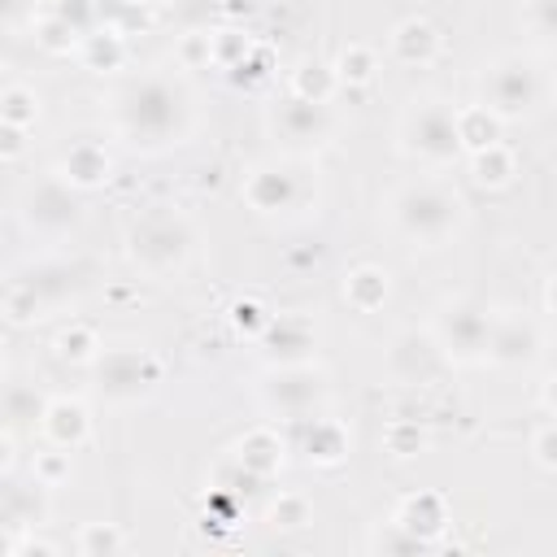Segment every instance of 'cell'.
<instances>
[{
	"label": "cell",
	"instance_id": "1f68e13d",
	"mask_svg": "<svg viewBox=\"0 0 557 557\" xmlns=\"http://www.w3.org/2000/svg\"><path fill=\"white\" fill-rule=\"evenodd\" d=\"M387 448H392L396 457H413V453L422 448V431H418L413 422H396V426L387 431Z\"/></svg>",
	"mask_w": 557,
	"mask_h": 557
},
{
	"label": "cell",
	"instance_id": "52a82bcc",
	"mask_svg": "<svg viewBox=\"0 0 557 557\" xmlns=\"http://www.w3.org/2000/svg\"><path fill=\"white\" fill-rule=\"evenodd\" d=\"M322 396H326L322 370H313V366H296V361L270 370L265 383H261V405L274 409V413H309Z\"/></svg>",
	"mask_w": 557,
	"mask_h": 557
},
{
	"label": "cell",
	"instance_id": "44dd1931",
	"mask_svg": "<svg viewBox=\"0 0 557 557\" xmlns=\"http://www.w3.org/2000/svg\"><path fill=\"white\" fill-rule=\"evenodd\" d=\"M344 453H348L344 426L331 422V418H313V426L305 435V457L318 461V466H335V461H344Z\"/></svg>",
	"mask_w": 557,
	"mask_h": 557
},
{
	"label": "cell",
	"instance_id": "836d02e7",
	"mask_svg": "<svg viewBox=\"0 0 557 557\" xmlns=\"http://www.w3.org/2000/svg\"><path fill=\"white\" fill-rule=\"evenodd\" d=\"M265 322H270V313H261L252 300H248V305H235V326H239V331L261 335V331H265Z\"/></svg>",
	"mask_w": 557,
	"mask_h": 557
},
{
	"label": "cell",
	"instance_id": "9a60e30c",
	"mask_svg": "<svg viewBox=\"0 0 557 557\" xmlns=\"http://www.w3.org/2000/svg\"><path fill=\"white\" fill-rule=\"evenodd\" d=\"M257 339H261V348H265L270 357H278L283 366L300 361V357H305V348L313 344V339H309V326H305V322H296V318H270V322H265V331H261Z\"/></svg>",
	"mask_w": 557,
	"mask_h": 557
},
{
	"label": "cell",
	"instance_id": "e0dca14e",
	"mask_svg": "<svg viewBox=\"0 0 557 557\" xmlns=\"http://www.w3.org/2000/svg\"><path fill=\"white\" fill-rule=\"evenodd\" d=\"M44 431H48V440L57 448H74L87 435V409L78 400H52L44 409Z\"/></svg>",
	"mask_w": 557,
	"mask_h": 557
},
{
	"label": "cell",
	"instance_id": "83f0119b",
	"mask_svg": "<svg viewBox=\"0 0 557 557\" xmlns=\"http://www.w3.org/2000/svg\"><path fill=\"white\" fill-rule=\"evenodd\" d=\"M39 309H44V300H39L35 283H13L9 287V296H4L9 322H30V318H39Z\"/></svg>",
	"mask_w": 557,
	"mask_h": 557
},
{
	"label": "cell",
	"instance_id": "8fae6325",
	"mask_svg": "<svg viewBox=\"0 0 557 557\" xmlns=\"http://www.w3.org/2000/svg\"><path fill=\"white\" fill-rule=\"evenodd\" d=\"M396 522H400L409 535H418L422 544H431V540L448 527L444 496H435V492H413V496H405L400 509H396Z\"/></svg>",
	"mask_w": 557,
	"mask_h": 557
},
{
	"label": "cell",
	"instance_id": "74e56055",
	"mask_svg": "<svg viewBox=\"0 0 557 557\" xmlns=\"http://www.w3.org/2000/svg\"><path fill=\"white\" fill-rule=\"evenodd\" d=\"M544 405H548V409H557V374H553V379H548V387H544Z\"/></svg>",
	"mask_w": 557,
	"mask_h": 557
},
{
	"label": "cell",
	"instance_id": "4316f807",
	"mask_svg": "<svg viewBox=\"0 0 557 557\" xmlns=\"http://www.w3.org/2000/svg\"><path fill=\"white\" fill-rule=\"evenodd\" d=\"M0 117L4 126H30L35 122V96L26 87H4V100H0Z\"/></svg>",
	"mask_w": 557,
	"mask_h": 557
},
{
	"label": "cell",
	"instance_id": "9c48e42d",
	"mask_svg": "<svg viewBox=\"0 0 557 557\" xmlns=\"http://www.w3.org/2000/svg\"><path fill=\"white\" fill-rule=\"evenodd\" d=\"M440 339L435 335H400L396 344H392V352H387V361H392V370L405 379V383H422V379H431L435 370H440Z\"/></svg>",
	"mask_w": 557,
	"mask_h": 557
},
{
	"label": "cell",
	"instance_id": "4dcf8cb0",
	"mask_svg": "<svg viewBox=\"0 0 557 557\" xmlns=\"http://www.w3.org/2000/svg\"><path fill=\"white\" fill-rule=\"evenodd\" d=\"M339 74H344L348 83H366V78L374 74V52L361 48V44H352V48L339 57Z\"/></svg>",
	"mask_w": 557,
	"mask_h": 557
},
{
	"label": "cell",
	"instance_id": "2e32d148",
	"mask_svg": "<svg viewBox=\"0 0 557 557\" xmlns=\"http://www.w3.org/2000/svg\"><path fill=\"white\" fill-rule=\"evenodd\" d=\"M435 48H440V35H435V26L422 22V17H409V22H400V26L392 30V52H396V61H405V65H426V61L435 57Z\"/></svg>",
	"mask_w": 557,
	"mask_h": 557
},
{
	"label": "cell",
	"instance_id": "cb8c5ba5",
	"mask_svg": "<svg viewBox=\"0 0 557 557\" xmlns=\"http://www.w3.org/2000/svg\"><path fill=\"white\" fill-rule=\"evenodd\" d=\"M474 178H479L483 187H505V183L513 178V157H509L500 144L474 152Z\"/></svg>",
	"mask_w": 557,
	"mask_h": 557
},
{
	"label": "cell",
	"instance_id": "e575fe53",
	"mask_svg": "<svg viewBox=\"0 0 557 557\" xmlns=\"http://www.w3.org/2000/svg\"><path fill=\"white\" fill-rule=\"evenodd\" d=\"M531 22H535L544 35L557 39V0H535V4H531Z\"/></svg>",
	"mask_w": 557,
	"mask_h": 557
},
{
	"label": "cell",
	"instance_id": "7c38bea8",
	"mask_svg": "<svg viewBox=\"0 0 557 557\" xmlns=\"http://www.w3.org/2000/svg\"><path fill=\"white\" fill-rule=\"evenodd\" d=\"M244 196H248V205H252V209H261V213L287 209V205L296 200V178H292L287 170L261 165V170H252V174H248V183H244Z\"/></svg>",
	"mask_w": 557,
	"mask_h": 557
},
{
	"label": "cell",
	"instance_id": "f35d334b",
	"mask_svg": "<svg viewBox=\"0 0 557 557\" xmlns=\"http://www.w3.org/2000/svg\"><path fill=\"white\" fill-rule=\"evenodd\" d=\"M548 309H553V313H557V278H553V283H548Z\"/></svg>",
	"mask_w": 557,
	"mask_h": 557
},
{
	"label": "cell",
	"instance_id": "f1b7e54d",
	"mask_svg": "<svg viewBox=\"0 0 557 557\" xmlns=\"http://www.w3.org/2000/svg\"><path fill=\"white\" fill-rule=\"evenodd\" d=\"M270 527H287V531H296V527H305L309 522V500L305 496H292V492H283L274 505H270Z\"/></svg>",
	"mask_w": 557,
	"mask_h": 557
},
{
	"label": "cell",
	"instance_id": "d590c367",
	"mask_svg": "<svg viewBox=\"0 0 557 557\" xmlns=\"http://www.w3.org/2000/svg\"><path fill=\"white\" fill-rule=\"evenodd\" d=\"M65 470H70V466H65V457H61V453H57V457H39V461H35V474H39V483H44V487H57V479H61Z\"/></svg>",
	"mask_w": 557,
	"mask_h": 557
},
{
	"label": "cell",
	"instance_id": "ac0fdd59",
	"mask_svg": "<svg viewBox=\"0 0 557 557\" xmlns=\"http://www.w3.org/2000/svg\"><path fill=\"white\" fill-rule=\"evenodd\" d=\"M278 126H283L287 139H322L331 122H326V109H322L318 100L292 96V100L278 109Z\"/></svg>",
	"mask_w": 557,
	"mask_h": 557
},
{
	"label": "cell",
	"instance_id": "8992f818",
	"mask_svg": "<svg viewBox=\"0 0 557 557\" xmlns=\"http://www.w3.org/2000/svg\"><path fill=\"white\" fill-rule=\"evenodd\" d=\"M405 139L418 157L426 161H453L457 148H461V135H457V109L448 104H418L409 117H405Z\"/></svg>",
	"mask_w": 557,
	"mask_h": 557
},
{
	"label": "cell",
	"instance_id": "4fadbf2b",
	"mask_svg": "<svg viewBox=\"0 0 557 557\" xmlns=\"http://www.w3.org/2000/svg\"><path fill=\"white\" fill-rule=\"evenodd\" d=\"M540 352V335L518 322V318H496L492 322V344H487V357L492 361H531Z\"/></svg>",
	"mask_w": 557,
	"mask_h": 557
},
{
	"label": "cell",
	"instance_id": "603a6c76",
	"mask_svg": "<svg viewBox=\"0 0 557 557\" xmlns=\"http://www.w3.org/2000/svg\"><path fill=\"white\" fill-rule=\"evenodd\" d=\"M78 52H83V65L87 70H117L122 65V57H126V48H122V35L117 30H96V35H83V44H78Z\"/></svg>",
	"mask_w": 557,
	"mask_h": 557
},
{
	"label": "cell",
	"instance_id": "6da1fadb",
	"mask_svg": "<svg viewBox=\"0 0 557 557\" xmlns=\"http://www.w3.org/2000/svg\"><path fill=\"white\" fill-rule=\"evenodd\" d=\"M113 117L135 144H178V135L187 131V91L165 74L135 78L117 91Z\"/></svg>",
	"mask_w": 557,
	"mask_h": 557
},
{
	"label": "cell",
	"instance_id": "ba28073f",
	"mask_svg": "<svg viewBox=\"0 0 557 557\" xmlns=\"http://www.w3.org/2000/svg\"><path fill=\"white\" fill-rule=\"evenodd\" d=\"M157 361L139 348H109L100 352V387L109 396H139L157 383Z\"/></svg>",
	"mask_w": 557,
	"mask_h": 557
},
{
	"label": "cell",
	"instance_id": "7a4b0ae2",
	"mask_svg": "<svg viewBox=\"0 0 557 557\" xmlns=\"http://www.w3.org/2000/svg\"><path fill=\"white\" fill-rule=\"evenodd\" d=\"M392 222L422 244L444 239L461 222V196L444 183H409L392 196Z\"/></svg>",
	"mask_w": 557,
	"mask_h": 557
},
{
	"label": "cell",
	"instance_id": "277c9868",
	"mask_svg": "<svg viewBox=\"0 0 557 557\" xmlns=\"http://www.w3.org/2000/svg\"><path fill=\"white\" fill-rule=\"evenodd\" d=\"M483 96H487V109L500 113V117H518L535 104L540 96V78H535V65L522 61V57H500L487 74H483Z\"/></svg>",
	"mask_w": 557,
	"mask_h": 557
},
{
	"label": "cell",
	"instance_id": "f546056e",
	"mask_svg": "<svg viewBox=\"0 0 557 557\" xmlns=\"http://www.w3.org/2000/svg\"><path fill=\"white\" fill-rule=\"evenodd\" d=\"M96 335L87 331V326H74V331H61L57 335V352L65 357V361H91L96 357Z\"/></svg>",
	"mask_w": 557,
	"mask_h": 557
},
{
	"label": "cell",
	"instance_id": "d6986e66",
	"mask_svg": "<svg viewBox=\"0 0 557 557\" xmlns=\"http://www.w3.org/2000/svg\"><path fill=\"white\" fill-rule=\"evenodd\" d=\"M239 466L248 470V474H257V479H265V474H274L278 466H283V440L274 435V431H248L244 435V444H239Z\"/></svg>",
	"mask_w": 557,
	"mask_h": 557
},
{
	"label": "cell",
	"instance_id": "8d00e7d4",
	"mask_svg": "<svg viewBox=\"0 0 557 557\" xmlns=\"http://www.w3.org/2000/svg\"><path fill=\"white\" fill-rule=\"evenodd\" d=\"M22 148V126H4V157H17Z\"/></svg>",
	"mask_w": 557,
	"mask_h": 557
},
{
	"label": "cell",
	"instance_id": "484cf974",
	"mask_svg": "<svg viewBox=\"0 0 557 557\" xmlns=\"http://www.w3.org/2000/svg\"><path fill=\"white\" fill-rule=\"evenodd\" d=\"M122 548H126V535L117 527H109V522H91L78 535V553H87V557H96V553H122Z\"/></svg>",
	"mask_w": 557,
	"mask_h": 557
},
{
	"label": "cell",
	"instance_id": "d4e9b609",
	"mask_svg": "<svg viewBox=\"0 0 557 557\" xmlns=\"http://www.w3.org/2000/svg\"><path fill=\"white\" fill-rule=\"evenodd\" d=\"M331 87H335V74H331L326 65L305 61V65L296 70V96H300V100H318V104H326Z\"/></svg>",
	"mask_w": 557,
	"mask_h": 557
},
{
	"label": "cell",
	"instance_id": "7402d4cb",
	"mask_svg": "<svg viewBox=\"0 0 557 557\" xmlns=\"http://www.w3.org/2000/svg\"><path fill=\"white\" fill-rule=\"evenodd\" d=\"M344 296H348L361 313H370V309H379V305L387 300V274L374 270V265H357V270L348 274V283H344Z\"/></svg>",
	"mask_w": 557,
	"mask_h": 557
},
{
	"label": "cell",
	"instance_id": "ab89813d",
	"mask_svg": "<svg viewBox=\"0 0 557 557\" xmlns=\"http://www.w3.org/2000/svg\"><path fill=\"white\" fill-rule=\"evenodd\" d=\"M170 4H191V0H170Z\"/></svg>",
	"mask_w": 557,
	"mask_h": 557
},
{
	"label": "cell",
	"instance_id": "ffe728a7",
	"mask_svg": "<svg viewBox=\"0 0 557 557\" xmlns=\"http://www.w3.org/2000/svg\"><path fill=\"white\" fill-rule=\"evenodd\" d=\"M457 135H461V148L483 152V148H492L500 139V113H492L487 104L457 109Z\"/></svg>",
	"mask_w": 557,
	"mask_h": 557
},
{
	"label": "cell",
	"instance_id": "5b68a950",
	"mask_svg": "<svg viewBox=\"0 0 557 557\" xmlns=\"http://www.w3.org/2000/svg\"><path fill=\"white\" fill-rule=\"evenodd\" d=\"M435 339H440V348H444L448 357L474 361V357H483L487 344H492V318H487L479 305H466V300L444 305L440 318H435Z\"/></svg>",
	"mask_w": 557,
	"mask_h": 557
},
{
	"label": "cell",
	"instance_id": "d6a6232c",
	"mask_svg": "<svg viewBox=\"0 0 557 557\" xmlns=\"http://www.w3.org/2000/svg\"><path fill=\"white\" fill-rule=\"evenodd\" d=\"M531 453H535V461L544 470H557V426H540L531 435Z\"/></svg>",
	"mask_w": 557,
	"mask_h": 557
},
{
	"label": "cell",
	"instance_id": "5bb4252c",
	"mask_svg": "<svg viewBox=\"0 0 557 557\" xmlns=\"http://www.w3.org/2000/svg\"><path fill=\"white\" fill-rule=\"evenodd\" d=\"M61 178L74 183V187H96L109 178V152L91 139H78L70 144V152L61 157Z\"/></svg>",
	"mask_w": 557,
	"mask_h": 557
},
{
	"label": "cell",
	"instance_id": "30bf717a",
	"mask_svg": "<svg viewBox=\"0 0 557 557\" xmlns=\"http://www.w3.org/2000/svg\"><path fill=\"white\" fill-rule=\"evenodd\" d=\"M74 218H78V205L61 183H39L26 200V222L39 231H65L74 226Z\"/></svg>",
	"mask_w": 557,
	"mask_h": 557
},
{
	"label": "cell",
	"instance_id": "3957f363",
	"mask_svg": "<svg viewBox=\"0 0 557 557\" xmlns=\"http://www.w3.org/2000/svg\"><path fill=\"white\" fill-rule=\"evenodd\" d=\"M187 252H191V226L170 209H152L131 226V257L152 274L178 270Z\"/></svg>",
	"mask_w": 557,
	"mask_h": 557
}]
</instances>
